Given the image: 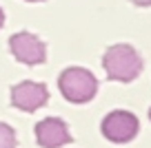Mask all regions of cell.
Masks as SVG:
<instances>
[{"mask_svg":"<svg viewBox=\"0 0 151 148\" xmlns=\"http://www.w3.org/2000/svg\"><path fill=\"white\" fill-rule=\"evenodd\" d=\"M47 100H49V91L42 82L24 80V82L11 86V104L24 113H36L38 108H42L47 104Z\"/></svg>","mask_w":151,"mask_h":148,"instance_id":"5","label":"cell"},{"mask_svg":"<svg viewBox=\"0 0 151 148\" xmlns=\"http://www.w3.org/2000/svg\"><path fill=\"white\" fill-rule=\"evenodd\" d=\"M131 2L138 7H151V0H131Z\"/></svg>","mask_w":151,"mask_h":148,"instance_id":"8","label":"cell"},{"mask_svg":"<svg viewBox=\"0 0 151 148\" xmlns=\"http://www.w3.org/2000/svg\"><path fill=\"white\" fill-rule=\"evenodd\" d=\"M16 130L9 124L0 122V148H16Z\"/></svg>","mask_w":151,"mask_h":148,"instance_id":"7","label":"cell"},{"mask_svg":"<svg viewBox=\"0 0 151 148\" xmlns=\"http://www.w3.org/2000/svg\"><path fill=\"white\" fill-rule=\"evenodd\" d=\"M27 2H42V0H27Z\"/></svg>","mask_w":151,"mask_h":148,"instance_id":"10","label":"cell"},{"mask_svg":"<svg viewBox=\"0 0 151 148\" xmlns=\"http://www.w3.org/2000/svg\"><path fill=\"white\" fill-rule=\"evenodd\" d=\"M36 142L40 148H62L71 142V133L60 117H45L36 124Z\"/></svg>","mask_w":151,"mask_h":148,"instance_id":"6","label":"cell"},{"mask_svg":"<svg viewBox=\"0 0 151 148\" xmlns=\"http://www.w3.org/2000/svg\"><path fill=\"white\" fill-rule=\"evenodd\" d=\"M58 88L62 97L71 104H87L89 100L96 97L98 91V80L89 69L82 66H69L60 73L58 78Z\"/></svg>","mask_w":151,"mask_h":148,"instance_id":"2","label":"cell"},{"mask_svg":"<svg viewBox=\"0 0 151 148\" xmlns=\"http://www.w3.org/2000/svg\"><path fill=\"white\" fill-rule=\"evenodd\" d=\"M102 135L113 144H127L140 130V122L131 111H111L102 120Z\"/></svg>","mask_w":151,"mask_h":148,"instance_id":"3","label":"cell"},{"mask_svg":"<svg viewBox=\"0 0 151 148\" xmlns=\"http://www.w3.org/2000/svg\"><path fill=\"white\" fill-rule=\"evenodd\" d=\"M102 69L111 82H133L142 73V58L131 44H113L102 56Z\"/></svg>","mask_w":151,"mask_h":148,"instance_id":"1","label":"cell"},{"mask_svg":"<svg viewBox=\"0 0 151 148\" xmlns=\"http://www.w3.org/2000/svg\"><path fill=\"white\" fill-rule=\"evenodd\" d=\"M149 120H151V108H149Z\"/></svg>","mask_w":151,"mask_h":148,"instance_id":"11","label":"cell"},{"mask_svg":"<svg viewBox=\"0 0 151 148\" xmlns=\"http://www.w3.org/2000/svg\"><path fill=\"white\" fill-rule=\"evenodd\" d=\"M9 49H11L16 60L27 64V66L42 64V62L47 60V46H45V42L38 36L29 33V31L14 33V36L9 38Z\"/></svg>","mask_w":151,"mask_h":148,"instance_id":"4","label":"cell"},{"mask_svg":"<svg viewBox=\"0 0 151 148\" xmlns=\"http://www.w3.org/2000/svg\"><path fill=\"white\" fill-rule=\"evenodd\" d=\"M2 24H5V11L0 9V27H2Z\"/></svg>","mask_w":151,"mask_h":148,"instance_id":"9","label":"cell"}]
</instances>
